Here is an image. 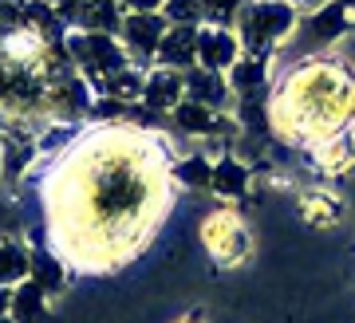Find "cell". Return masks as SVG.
Listing matches in <instances>:
<instances>
[{
  "label": "cell",
  "instance_id": "18",
  "mask_svg": "<svg viewBox=\"0 0 355 323\" xmlns=\"http://www.w3.org/2000/svg\"><path fill=\"white\" fill-rule=\"evenodd\" d=\"M241 8H245V0H202V24L233 28Z\"/></svg>",
  "mask_w": 355,
  "mask_h": 323
},
{
  "label": "cell",
  "instance_id": "10",
  "mask_svg": "<svg viewBox=\"0 0 355 323\" xmlns=\"http://www.w3.org/2000/svg\"><path fill=\"white\" fill-rule=\"evenodd\" d=\"M170 123L182 130V134H202V138H209V134H229V119H221L217 111H209V107H202V103H193V99H182L170 111Z\"/></svg>",
  "mask_w": 355,
  "mask_h": 323
},
{
  "label": "cell",
  "instance_id": "3",
  "mask_svg": "<svg viewBox=\"0 0 355 323\" xmlns=\"http://www.w3.org/2000/svg\"><path fill=\"white\" fill-rule=\"evenodd\" d=\"M300 12L296 4L284 0H249L237 12V40H241V55L253 60H272V51L296 32Z\"/></svg>",
  "mask_w": 355,
  "mask_h": 323
},
{
  "label": "cell",
  "instance_id": "11",
  "mask_svg": "<svg viewBox=\"0 0 355 323\" xmlns=\"http://www.w3.org/2000/svg\"><path fill=\"white\" fill-rule=\"evenodd\" d=\"M249 186H253V166L249 162L233 158V154L214 162V186H209V193H217L225 201H241L249 193Z\"/></svg>",
  "mask_w": 355,
  "mask_h": 323
},
{
  "label": "cell",
  "instance_id": "22",
  "mask_svg": "<svg viewBox=\"0 0 355 323\" xmlns=\"http://www.w3.org/2000/svg\"><path fill=\"white\" fill-rule=\"evenodd\" d=\"M0 323H16V320H12V315H0Z\"/></svg>",
  "mask_w": 355,
  "mask_h": 323
},
{
  "label": "cell",
  "instance_id": "12",
  "mask_svg": "<svg viewBox=\"0 0 355 323\" xmlns=\"http://www.w3.org/2000/svg\"><path fill=\"white\" fill-rule=\"evenodd\" d=\"M296 209H300V217L312 229H331L343 217V201L336 193H324V189H308V193H300Z\"/></svg>",
  "mask_w": 355,
  "mask_h": 323
},
{
  "label": "cell",
  "instance_id": "9",
  "mask_svg": "<svg viewBox=\"0 0 355 323\" xmlns=\"http://www.w3.org/2000/svg\"><path fill=\"white\" fill-rule=\"evenodd\" d=\"M186 99L202 103L209 111H225L229 99H233V87H229V79L221 71H205V67H190L186 71Z\"/></svg>",
  "mask_w": 355,
  "mask_h": 323
},
{
  "label": "cell",
  "instance_id": "23",
  "mask_svg": "<svg viewBox=\"0 0 355 323\" xmlns=\"http://www.w3.org/2000/svg\"><path fill=\"white\" fill-rule=\"evenodd\" d=\"M284 4H300V0H284Z\"/></svg>",
  "mask_w": 355,
  "mask_h": 323
},
{
  "label": "cell",
  "instance_id": "14",
  "mask_svg": "<svg viewBox=\"0 0 355 323\" xmlns=\"http://www.w3.org/2000/svg\"><path fill=\"white\" fill-rule=\"evenodd\" d=\"M123 4L119 0H83L79 32H119L123 28Z\"/></svg>",
  "mask_w": 355,
  "mask_h": 323
},
{
  "label": "cell",
  "instance_id": "8",
  "mask_svg": "<svg viewBox=\"0 0 355 323\" xmlns=\"http://www.w3.org/2000/svg\"><path fill=\"white\" fill-rule=\"evenodd\" d=\"M154 67H174V71L198 67V24H170V32L158 44Z\"/></svg>",
  "mask_w": 355,
  "mask_h": 323
},
{
  "label": "cell",
  "instance_id": "4",
  "mask_svg": "<svg viewBox=\"0 0 355 323\" xmlns=\"http://www.w3.org/2000/svg\"><path fill=\"white\" fill-rule=\"evenodd\" d=\"M202 245L217 268H237L253 256V233L233 209H217L202 221Z\"/></svg>",
  "mask_w": 355,
  "mask_h": 323
},
{
  "label": "cell",
  "instance_id": "16",
  "mask_svg": "<svg viewBox=\"0 0 355 323\" xmlns=\"http://www.w3.org/2000/svg\"><path fill=\"white\" fill-rule=\"evenodd\" d=\"M28 272H32V256H28V249H20L16 241H0V288L24 284Z\"/></svg>",
  "mask_w": 355,
  "mask_h": 323
},
{
  "label": "cell",
  "instance_id": "7",
  "mask_svg": "<svg viewBox=\"0 0 355 323\" xmlns=\"http://www.w3.org/2000/svg\"><path fill=\"white\" fill-rule=\"evenodd\" d=\"M186 99V71L174 67H150L146 71V87H142V107L154 114H170L178 103Z\"/></svg>",
  "mask_w": 355,
  "mask_h": 323
},
{
  "label": "cell",
  "instance_id": "17",
  "mask_svg": "<svg viewBox=\"0 0 355 323\" xmlns=\"http://www.w3.org/2000/svg\"><path fill=\"white\" fill-rule=\"evenodd\" d=\"M174 182L190 189H209L214 186V162L205 154H190V158L174 162Z\"/></svg>",
  "mask_w": 355,
  "mask_h": 323
},
{
  "label": "cell",
  "instance_id": "2",
  "mask_svg": "<svg viewBox=\"0 0 355 323\" xmlns=\"http://www.w3.org/2000/svg\"><path fill=\"white\" fill-rule=\"evenodd\" d=\"M268 130L308 162L355 138V67L331 51L296 60L268 99Z\"/></svg>",
  "mask_w": 355,
  "mask_h": 323
},
{
  "label": "cell",
  "instance_id": "15",
  "mask_svg": "<svg viewBox=\"0 0 355 323\" xmlns=\"http://www.w3.org/2000/svg\"><path fill=\"white\" fill-rule=\"evenodd\" d=\"M32 256V272H28V280L32 284H40L48 296H55V292H64V284H67V264L55 256V252H28Z\"/></svg>",
  "mask_w": 355,
  "mask_h": 323
},
{
  "label": "cell",
  "instance_id": "13",
  "mask_svg": "<svg viewBox=\"0 0 355 323\" xmlns=\"http://www.w3.org/2000/svg\"><path fill=\"white\" fill-rule=\"evenodd\" d=\"M16 323H40L48 320V292L40 284H32V280H24V284L12 288V311H8Z\"/></svg>",
  "mask_w": 355,
  "mask_h": 323
},
{
  "label": "cell",
  "instance_id": "19",
  "mask_svg": "<svg viewBox=\"0 0 355 323\" xmlns=\"http://www.w3.org/2000/svg\"><path fill=\"white\" fill-rule=\"evenodd\" d=\"M162 16L170 24H202V0H166Z\"/></svg>",
  "mask_w": 355,
  "mask_h": 323
},
{
  "label": "cell",
  "instance_id": "5",
  "mask_svg": "<svg viewBox=\"0 0 355 323\" xmlns=\"http://www.w3.org/2000/svg\"><path fill=\"white\" fill-rule=\"evenodd\" d=\"M119 32H123V48H127L130 63L142 67V71H150L154 55H158V44L170 32V20L162 12H127Z\"/></svg>",
  "mask_w": 355,
  "mask_h": 323
},
{
  "label": "cell",
  "instance_id": "21",
  "mask_svg": "<svg viewBox=\"0 0 355 323\" xmlns=\"http://www.w3.org/2000/svg\"><path fill=\"white\" fill-rule=\"evenodd\" d=\"M178 323H205V308H193L186 320H178Z\"/></svg>",
  "mask_w": 355,
  "mask_h": 323
},
{
  "label": "cell",
  "instance_id": "1",
  "mask_svg": "<svg viewBox=\"0 0 355 323\" xmlns=\"http://www.w3.org/2000/svg\"><path fill=\"white\" fill-rule=\"evenodd\" d=\"M44 162L48 249L67 272H119L174 209V150L150 126L91 123Z\"/></svg>",
  "mask_w": 355,
  "mask_h": 323
},
{
  "label": "cell",
  "instance_id": "20",
  "mask_svg": "<svg viewBox=\"0 0 355 323\" xmlns=\"http://www.w3.org/2000/svg\"><path fill=\"white\" fill-rule=\"evenodd\" d=\"M12 311V288H0V315Z\"/></svg>",
  "mask_w": 355,
  "mask_h": 323
},
{
  "label": "cell",
  "instance_id": "6",
  "mask_svg": "<svg viewBox=\"0 0 355 323\" xmlns=\"http://www.w3.org/2000/svg\"><path fill=\"white\" fill-rule=\"evenodd\" d=\"M237 60H241V40H237L233 28L198 24V67L225 75Z\"/></svg>",
  "mask_w": 355,
  "mask_h": 323
}]
</instances>
